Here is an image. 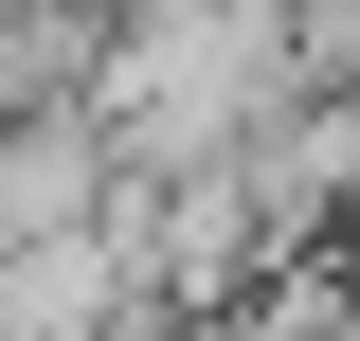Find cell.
Here are the masks:
<instances>
[{
    "mask_svg": "<svg viewBox=\"0 0 360 341\" xmlns=\"http://www.w3.org/2000/svg\"><path fill=\"white\" fill-rule=\"evenodd\" d=\"M144 341H252V323H234V305H162Z\"/></svg>",
    "mask_w": 360,
    "mask_h": 341,
    "instance_id": "3957f363",
    "label": "cell"
},
{
    "mask_svg": "<svg viewBox=\"0 0 360 341\" xmlns=\"http://www.w3.org/2000/svg\"><path fill=\"white\" fill-rule=\"evenodd\" d=\"M144 269L108 252V215H54V234H0V341H144Z\"/></svg>",
    "mask_w": 360,
    "mask_h": 341,
    "instance_id": "7a4b0ae2",
    "label": "cell"
},
{
    "mask_svg": "<svg viewBox=\"0 0 360 341\" xmlns=\"http://www.w3.org/2000/svg\"><path fill=\"white\" fill-rule=\"evenodd\" d=\"M307 90V36H288V0H127V18H90V144L108 180L127 162H198V144H252L270 108Z\"/></svg>",
    "mask_w": 360,
    "mask_h": 341,
    "instance_id": "6da1fadb",
    "label": "cell"
}]
</instances>
